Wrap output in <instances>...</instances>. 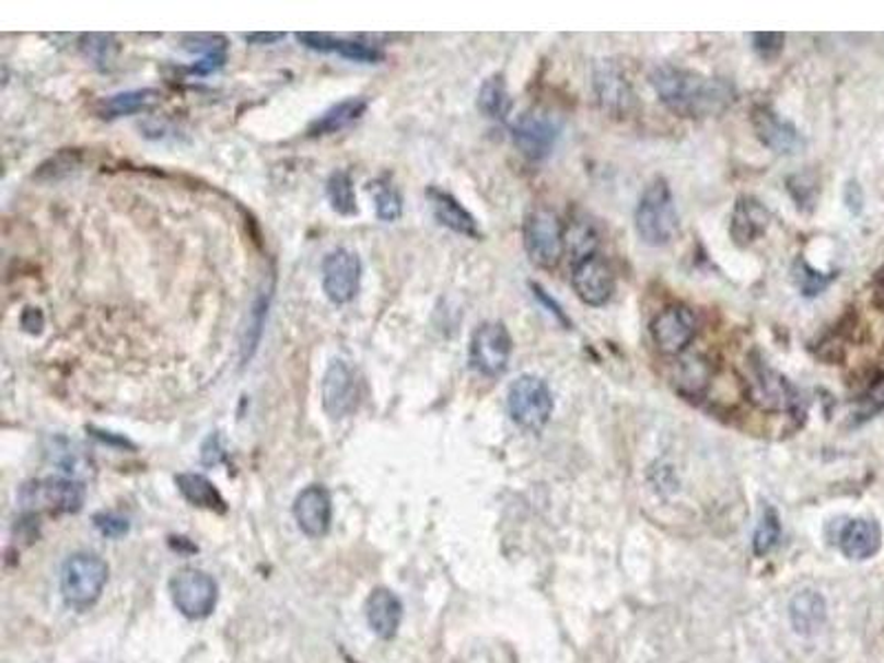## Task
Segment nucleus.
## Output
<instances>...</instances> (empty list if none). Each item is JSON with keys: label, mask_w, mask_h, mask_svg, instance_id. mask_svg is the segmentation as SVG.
<instances>
[{"label": "nucleus", "mask_w": 884, "mask_h": 663, "mask_svg": "<svg viewBox=\"0 0 884 663\" xmlns=\"http://www.w3.org/2000/svg\"><path fill=\"white\" fill-rule=\"evenodd\" d=\"M752 129L760 144L777 155H796L805 149L803 133L790 120L781 118L777 111L765 104L754 106Z\"/></svg>", "instance_id": "14"}, {"label": "nucleus", "mask_w": 884, "mask_h": 663, "mask_svg": "<svg viewBox=\"0 0 884 663\" xmlns=\"http://www.w3.org/2000/svg\"><path fill=\"white\" fill-rule=\"evenodd\" d=\"M21 325L30 335H40L43 327H45V314L40 307H25L21 314Z\"/></svg>", "instance_id": "43"}, {"label": "nucleus", "mask_w": 884, "mask_h": 663, "mask_svg": "<svg viewBox=\"0 0 884 663\" xmlns=\"http://www.w3.org/2000/svg\"><path fill=\"white\" fill-rule=\"evenodd\" d=\"M595 244H597V235H595L593 226L586 224V221H575V224L567 231V246L575 255V261L584 259L589 255H595Z\"/></svg>", "instance_id": "34"}, {"label": "nucleus", "mask_w": 884, "mask_h": 663, "mask_svg": "<svg viewBox=\"0 0 884 663\" xmlns=\"http://www.w3.org/2000/svg\"><path fill=\"white\" fill-rule=\"evenodd\" d=\"M513 354L511 332L502 321L480 323L469 341V365L485 379H498L507 372Z\"/></svg>", "instance_id": "8"}, {"label": "nucleus", "mask_w": 884, "mask_h": 663, "mask_svg": "<svg viewBox=\"0 0 884 663\" xmlns=\"http://www.w3.org/2000/svg\"><path fill=\"white\" fill-rule=\"evenodd\" d=\"M160 100V91L158 89H131V91H123L111 95L106 100L100 102L97 108V116L102 120H118V118H127L133 114H140V111L151 108L155 102Z\"/></svg>", "instance_id": "24"}, {"label": "nucleus", "mask_w": 884, "mask_h": 663, "mask_svg": "<svg viewBox=\"0 0 884 663\" xmlns=\"http://www.w3.org/2000/svg\"><path fill=\"white\" fill-rule=\"evenodd\" d=\"M650 84L659 100L682 118H712L734 102V86L730 82L671 65L656 67Z\"/></svg>", "instance_id": "1"}, {"label": "nucleus", "mask_w": 884, "mask_h": 663, "mask_svg": "<svg viewBox=\"0 0 884 663\" xmlns=\"http://www.w3.org/2000/svg\"><path fill=\"white\" fill-rule=\"evenodd\" d=\"M108 582L106 562L95 552H73L67 558L60 575V591L65 604L75 610L91 608L100 597Z\"/></svg>", "instance_id": "4"}, {"label": "nucleus", "mask_w": 884, "mask_h": 663, "mask_svg": "<svg viewBox=\"0 0 884 663\" xmlns=\"http://www.w3.org/2000/svg\"><path fill=\"white\" fill-rule=\"evenodd\" d=\"M531 290H533V296H535V299H537L542 305H546V307H548V312H550L552 316H556V318H558V321H560V323H562L567 329L571 327V321H569L567 312L560 307V303H558L556 299H550V296H548V294L542 290V286L531 283Z\"/></svg>", "instance_id": "42"}, {"label": "nucleus", "mask_w": 884, "mask_h": 663, "mask_svg": "<svg viewBox=\"0 0 884 663\" xmlns=\"http://www.w3.org/2000/svg\"><path fill=\"white\" fill-rule=\"evenodd\" d=\"M78 164H80V155L75 151H62L38 168V179L58 182V179L67 177L73 168H78Z\"/></svg>", "instance_id": "37"}, {"label": "nucleus", "mask_w": 884, "mask_h": 663, "mask_svg": "<svg viewBox=\"0 0 884 663\" xmlns=\"http://www.w3.org/2000/svg\"><path fill=\"white\" fill-rule=\"evenodd\" d=\"M363 266L354 251L335 248L323 257L321 264V288L325 296L335 305H346L354 301L361 290Z\"/></svg>", "instance_id": "9"}, {"label": "nucleus", "mask_w": 884, "mask_h": 663, "mask_svg": "<svg viewBox=\"0 0 884 663\" xmlns=\"http://www.w3.org/2000/svg\"><path fill=\"white\" fill-rule=\"evenodd\" d=\"M781 539V517L774 507H765L760 522L754 531V552L756 556H767V552L779 544Z\"/></svg>", "instance_id": "32"}, {"label": "nucleus", "mask_w": 884, "mask_h": 663, "mask_svg": "<svg viewBox=\"0 0 884 663\" xmlns=\"http://www.w3.org/2000/svg\"><path fill=\"white\" fill-rule=\"evenodd\" d=\"M635 231L645 246H668L679 231V214L673 190L663 177L652 179L639 197L635 210Z\"/></svg>", "instance_id": "2"}, {"label": "nucleus", "mask_w": 884, "mask_h": 663, "mask_svg": "<svg viewBox=\"0 0 884 663\" xmlns=\"http://www.w3.org/2000/svg\"><path fill=\"white\" fill-rule=\"evenodd\" d=\"M790 617H792V626L799 635H816L825 619H827V606L823 595H818L816 591H803L799 593L792 604H790Z\"/></svg>", "instance_id": "26"}, {"label": "nucleus", "mask_w": 884, "mask_h": 663, "mask_svg": "<svg viewBox=\"0 0 884 663\" xmlns=\"http://www.w3.org/2000/svg\"><path fill=\"white\" fill-rule=\"evenodd\" d=\"M593 89L600 106L615 118H626L637 108V95L626 73L613 65L602 62L593 73Z\"/></svg>", "instance_id": "16"}, {"label": "nucleus", "mask_w": 884, "mask_h": 663, "mask_svg": "<svg viewBox=\"0 0 884 663\" xmlns=\"http://www.w3.org/2000/svg\"><path fill=\"white\" fill-rule=\"evenodd\" d=\"M19 500L30 515L78 513L84 504V487L73 478L32 480L21 487Z\"/></svg>", "instance_id": "7"}, {"label": "nucleus", "mask_w": 884, "mask_h": 663, "mask_svg": "<svg viewBox=\"0 0 884 663\" xmlns=\"http://www.w3.org/2000/svg\"><path fill=\"white\" fill-rule=\"evenodd\" d=\"M792 275H794L796 288H799L801 294L807 296V299L823 294V292L831 286V281L836 279L834 272H821V270H816L812 264H807L805 259H799V261L794 264Z\"/></svg>", "instance_id": "31"}, {"label": "nucleus", "mask_w": 884, "mask_h": 663, "mask_svg": "<svg viewBox=\"0 0 884 663\" xmlns=\"http://www.w3.org/2000/svg\"><path fill=\"white\" fill-rule=\"evenodd\" d=\"M368 106L370 102L363 95H352L346 97L337 104H332L327 111L307 127V136L310 138H325V136H335L346 131L348 127H352L354 123H359L365 114H368Z\"/></svg>", "instance_id": "21"}, {"label": "nucleus", "mask_w": 884, "mask_h": 663, "mask_svg": "<svg viewBox=\"0 0 884 663\" xmlns=\"http://www.w3.org/2000/svg\"><path fill=\"white\" fill-rule=\"evenodd\" d=\"M522 237L526 255L535 266L544 270L558 268L567 251V229L556 212L548 208L531 210L524 219Z\"/></svg>", "instance_id": "5"}, {"label": "nucleus", "mask_w": 884, "mask_h": 663, "mask_svg": "<svg viewBox=\"0 0 884 663\" xmlns=\"http://www.w3.org/2000/svg\"><path fill=\"white\" fill-rule=\"evenodd\" d=\"M286 34L281 32H255V34H244V40L251 45H275L279 40H283Z\"/></svg>", "instance_id": "44"}, {"label": "nucleus", "mask_w": 884, "mask_h": 663, "mask_svg": "<svg viewBox=\"0 0 884 663\" xmlns=\"http://www.w3.org/2000/svg\"><path fill=\"white\" fill-rule=\"evenodd\" d=\"M769 210L765 208L763 201H758L752 195H741L734 203L732 217H730V237L738 248L752 246L758 237L767 233L769 226Z\"/></svg>", "instance_id": "19"}, {"label": "nucleus", "mask_w": 884, "mask_h": 663, "mask_svg": "<svg viewBox=\"0 0 884 663\" xmlns=\"http://www.w3.org/2000/svg\"><path fill=\"white\" fill-rule=\"evenodd\" d=\"M171 597L175 608L188 619H206L219 597L217 582L199 569H182L171 580Z\"/></svg>", "instance_id": "10"}, {"label": "nucleus", "mask_w": 884, "mask_h": 663, "mask_svg": "<svg viewBox=\"0 0 884 663\" xmlns=\"http://www.w3.org/2000/svg\"><path fill=\"white\" fill-rule=\"evenodd\" d=\"M745 394L747 400L767 414H794L801 407V392L794 383L774 370L758 354L747 359L745 368Z\"/></svg>", "instance_id": "3"}, {"label": "nucleus", "mask_w": 884, "mask_h": 663, "mask_svg": "<svg viewBox=\"0 0 884 663\" xmlns=\"http://www.w3.org/2000/svg\"><path fill=\"white\" fill-rule=\"evenodd\" d=\"M710 372L701 359H686L679 372V387L690 396H699L708 385Z\"/></svg>", "instance_id": "33"}, {"label": "nucleus", "mask_w": 884, "mask_h": 663, "mask_svg": "<svg viewBox=\"0 0 884 663\" xmlns=\"http://www.w3.org/2000/svg\"><path fill=\"white\" fill-rule=\"evenodd\" d=\"M511 138L526 160L542 162L552 153V149H556L560 138V125L548 114L528 111V114H522L513 123Z\"/></svg>", "instance_id": "12"}, {"label": "nucleus", "mask_w": 884, "mask_h": 663, "mask_svg": "<svg viewBox=\"0 0 884 663\" xmlns=\"http://www.w3.org/2000/svg\"><path fill=\"white\" fill-rule=\"evenodd\" d=\"M838 546L842 550V556L849 560L858 562L869 560L882 546V531L873 520L866 517L849 520L838 535Z\"/></svg>", "instance_id": "22"}, {"label": "nucleus", "mask_w": 884, "mask_h": 663, "mask_svg": "<svg viewBox=\"0 0 884 663\" xmlns=\"http://www.w3.org/2000/svg\"><path fill=\"white\" fill-rule=\"evenodd\" d=\"M80 49H82L84 56H86L89 60H93L95 65H106V62L114 60V54L118 51V45H116L114 36L89 34V36H82Z\"/></svg>", "instance_id": "35"}, {"label": "nucleus", "mask_w": 884, "mask_h": 663, "mask_svg": "<svg viewBox=\"0 0 884 663\" xmlns=\"http://www.w3.org/2000/svg\"><path fill=\"white\" fill-rule=\"evenodd\" d=\"M175 485L184 500L193 507L214 511V513H226V500L219 493V489L201 474H179L175 476Z\"/></svg>", "instance_id": "25"}, {"label": "nucleus", "mask_w": 884, "mask_h": 663, "mask_svg": "<svg viewBox=\"0 0 884 663\" xmlns=\"http://www.w3.org/2000/svg\"><path fill=\"white\" fill-rule=\"evenodd\" d=\"M296 40L310 49V51H318V54H339L346 60L352 62H363V65H379L385 60V54L368 43L361 40H344L337 38L332 34H316V32H301L296 34Z\"/></svg>", "instance_id": "20"}, {"label": "nucleus", "mask_w": 884, "mask_h": 663, "mask_svg": "<svg viewBox=\"0 0 884 663\" xmlns=\"http://www.w3.org/2000/svg\"><path fill=\"white\" fill-rule=\"evenodd\" d=\"M294 520L299 528L307 537H323L329 531L332 522V498L323 485L305 487L292 507Z\"/></svg>", "instance_id": "18"}, {"label": "nucleus", "mask_w": 884, "mask_h": 663, "mask_svg": "<svg viewBox=\"0 0 884 663\" xmlns=\"http://www.w3.org/2000/svg\"><path fill=\"white\" fill-rule=\"evenodd\" d=\"M325 193H327V201H329L332 210H335L337 214H341V217L359 214L354 182L346 168H339L327 177Z\"/></svg>", "instance_id": "28"}, {"label": "nucleus", "mask_w": 884, "mask_h": 663, "mask_svg": "<svg viewBox=\"0 0 884 663\" xmlns=\"http://www.w3.org/2000/svg\"><path fill=\"white\" fill-rule=\"evenodd\" d=\"M224 461H226V450H224V445H221V435L210 433L201 447V463L208 467H214Z\"/></svg>", "instance_id": "41"}, {"label": "nucleus", "mask_w": 884, "mask_h": 663, "mask_svg": "<svg viewBox=\"0 0 884 663\" xmlns=\"http://www.w3.org/2000/svg\"><path fill=\"white\" fill-rule=\"evenodd\" d=\"M93 524L104 537H123L129 531L127 517L116 515V513H97L93 517Z\"/></svg>", "instance_id": "39"}, {"label": "nucleus", "mask_w": 884, "mask_h": 663, "mask_svg": "<svg viewBox=\"0 0 884 663\" xmlns=\"http://www.w3.org/2000/svg\"><path fill=\"white\" fill-rule=\"evenodd\" d=\"M226 60H229V49H219V51H212V54H203L199 60H195L193 65H190V73H195V75H210V73H214V71H219L221 67L226 65Z\"/></svg>", "instance_id": "40"}, {"label": "nucleus", "mask_w": 884, "mask_h": 663, "mask_svg": "<svg viewBox=\"0 0 884 663\" xmlns=\"http://www.w3.org/2000/svg\"><path fill=\"white\" fill-rule=\"evenodd\" d=\"M370 193L374 195V208L381 221H398L403 217V195L389 177L370 182Z\"/></svg>", "instance_id": "30"}, {"label": "nucleus", "mask_w": 884, "mask_h": 663, "mask_svg": "<svg viewBox=\"0 0 884 663\" xmlns=\"http://www.w3.org/2000/svg\"><path fill=\"white\" fill-rule=\"evenodd\" d=\"M752 47L760 60H765V62L777 60L786 49V34H779V32L752 34Z\"/></svg>", "instance_id": "38"}, {"label": "nucleus", "mask_w": 884, "mask_h": 663, "mask_svg": "<svg viewBox=\"0 0 884 663\" xmlns=\"http://www.w3.org/2000/svg\"><path fill=\"white\" fill-rule=\"evenodd\" d=\"M270 301H272V288H266L257 294V299L253 301L251 310H248V318H246V327L242 332V361L244 365H248L253 361V357L259 350L261 337H264V327H266V318H268V310H270Z\"/></svg>", "instance_id": "27"}, {"label": "nucleus", "mask_w": 884, "mask_h": 663, "mask_svg": "<svg viewBox=\"0 0 884 663\" xmlns=\"http://www.w3.org/2000/svg\"><path fill=\"white\" fill-rule=\"evenodd\" d=\"M427 199H429L431 212L440 226H445L452 233L469 237V240H482L478 219L452 193L431 186V188H427Z\"/></svg>", "instance_id": "17"}, {"label": "nucleus", "mask_w": 884, "mask_h": 663, "mask_svg": "<svg viewBox=\"0 0 884 663\" xmlns=\"http://www.w3.org/2000/svg\"><path fill=\"white\" fill-rule=\"evenodd\" d=\"M478 108L491 120H504L511 111V95L502 75H491L478 91Z\"/></svg>", "instance_id": "29"}, {"label": "nucleus", "mask_w": 884, "mask_h": 663, "mask_svg": "<svg viewBox=\"0 0 884 663\" xmlns=\"http://www.w3.org/2000/svg\"><path fill=\"white\" fill-rule=\"evenodd\" d=\"M571 281L580 301L591 307L606 305L615 294V272L597 253L573 264Z\"/></svg>", "instance_id": "15"}, {"label": "nucleus", "mask_w": 884, "mask_h": 663, "mask_svg": "<svg viewBox=\"0 0 884 663\" xmlns=\"http://www.w3.org/2000/svg\"><path fill=\"white\" fill-rule=\"evenodd\" d=\"M507 409L515 424L526 431H542L552 414V394L539 376L522 374L507 392Z\"/></svg>", "instance_id": "6"}, {"label": "nucleus", "mask_w": 884, "mask_h": 663, "mask_svg": "<svg viewBox=\"0 0 884 663\" xmlns=\"http://www.w3.org/2000/svg\"><path fill=\"white\" fill-rule=\"evenodd\" d=\"M321 403L325 414L335 420H341L357 409L359 381L346 361L337 359L327 365L321 381Z\"/></svg>", "instance_id": "13"}, {"label": "nucleus", "mask_w": 884, "mask_h": 663, "mask_svg": "<svg viewBox=\"0 0 884 663\" xmlns=\"http://www.w3.org/2000/svg\"><path fill=\"white\" fill-rule=\"evenodd\" d=\"M650 337L661 354L679 357L697 337V316L686 305L663 307L650 323Z\"/></svg>", "instance_id": "11"}, {"label": "nucleus", "mask_w": 884, "mask_h": 663, "mask_svg": "<svg viewBox=\"0 0 884 663\" xmlns=\"http://www.w3.org/2000/svg\"><path fill=\"white\" fill-rule=\"evenodd\" d=\"M368 624L381 639H394L403 621V604L389 589H376L365 604Z\"/></svg>", "instance_id": "23"}, {"label": "nucleus", "mask_w": 884, "mask_h": 663, "mask_svg": "<svg viewBox=\"0 0 884 663\" xmlns=\"http://www.w3.org/2000/svg\"><path fill=\"white\" fill-rule=\"evenodd\" d=\"M788 190L801 210H812L818 195V184L810 173H799L788 179Z\"/></svg>", "instance_id": "36"}, {"label": "nucleus", "mask_w": 884, "mask_h": 663, "mask_svg": "<svg viewBox=\"0 0 884 663\" xmlns=\"http://www.w3.org/2000/svg\"><path fill=\"white\" fill-rule=\"evenodd\" d=\"M86 431H91L95 438H100L102 442H108V445H120V447H133L131 442L123 435H116L114 431H104V429H95V427H86Z\"/></svg>", "instance_id": "45"}]
</instances>
